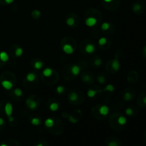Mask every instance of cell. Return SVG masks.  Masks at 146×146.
<instances>
[{
	"label": "cell",
	"instance_id": "obj_21",
	"mask_svg": "<svg viewBox=\"0 0 146 146\" xmlns=\"http://www.w3.org/2000/svg\"><path fill=\"white\" fill-rule=\"evenodd\" d=\"M9 59V56L8 54L5 51H1L0 52V60L2 62H7Z\"/></svg>",
	"mask_w": 146,
	"mask_h": 146
},
{
	"label": "cell",
	"instance_id": "obj_15",
	"mask_svg": "<svg viewBox=\"0 0 146 146\" xmlns=\"http://www.w3.org/2000/svg\"><path fill=\"white\" fill-rule=\"evenodd\" d=\"M96 46L93 44H87L85 46V51L88 54H92L95 52Z\"/></svg>",
	"mask_w": 146,
	"mask_h": 146
},
{
	"label": "cell",
	"instance_id": "obj_27",
	"mask_svg": "<svg viewBox=\"0 0 146 146\" xmlns=\"http://www.w3.org/2000/svg\"><path fill=\"white\" fill-rule=\"evenodd\" d=\"M110 27H111V24H110V23L104 22L102 24H101V28L103 31H107V30L109 29Z\"/></svg>",
	"mask_w": 146,
	"mask_h": 146
},
{
	"label": "cell",
	"instance_id": "obj_6",
	"mask_svg": "<svg viewBox=\"0 0 146 146\" xmlns=\"http://www.w3.org/2000/svg\"><path fill=\"white\" fill-rule=\"evenodd\" d=\"M26 104L28 106V108L31 110H35L37 108V103L34 100L31 98H28L26 101Z\"/></svg>",
	"mask_w": 146,
	"mask_h": 146
},
{
	"label": "cell",
	"instance_id": "obj_18",
	"mask_svg": "<svg viewBox=\"0 0 146 146\" xmlns=\"http://www.w3.org/2000/svg\"><path fill=\"white\" fill-rule=\"evenodd\" d=\"M117 123L119 126H124L127 123V118L124 115H120L117 119Z\"/></svg>",
	"mask_w": 146,
	"mask_h": 146
},
{
	"label": "cell",
	"instance_id": "obj_37",
	"mask_svg": "<svg viewBox=\"0 0 146 146\" xmlns=\"http://www.w3.org/2000/svg\"><path fill=\"white\" fill-rule=\"evenodd\" d=\"M14 93L16 96H21L23 94L22 91H21V90L19 88H15V89L14 90Z\"/></svg>",
	"mask_w": 146,
	"mask_h": 146
},
{
	"label": "cell",
	"instance_id": "obj_14",
	"mask_svg": "<svg viewBox=\"0 0 146 146\" xmlns=\"http://www.w3.org/2000/svg\"><path fill=\"white\" fill-rule=\"evenodd\" d=\"M0 146H20L19 143L15 140H11V141H7L1 143Z\"/></svg>",
	"mask_w": 146,
	"mask_h": 146
},
{
	"label": "cell",
	"instance_id": "obj_17",
	"mask_svg": "<svg viewBox=\"0 0 146 146\" xmlns=\"http://www.w3.org/2000/svg\"><path fill=\"white\" fill-rule=\"evenodd\" d=\"M1 86L6 90H11L13 87L12 83L8 80H4V81H1Z\"/></svg>",
	"mask_w": 146,
	"mask_h": 146
},
{
	"label": "cell",
	"instance_id": "obj_25",
	"mask_svg": "<svg viewBox=\"0 0 146 146\" xmlns=\"http://www.w3.org/2000/svg\"><path fill=\"white\" fill-rule=\"evenodd\" d=\"M66 24L70 27H74V24H75V19L71 17H68V18L66 19Z\"/></svg>",
	"mask_w": 146,
	"mask_h": 146
},
{
	"label": "cell",
	"instance_id": "obj_34",
	"mask_svg": "<svg viewBox=\"0 0 146 146\" xmlns=\"http://www.w3.org/2000/svg\"><path fill=\"white\" fill-rule=\"evenodd\" d=\"M34 146H48V145H47L46 141L41 140V141H38V142L36 143Z\"/></svg>",
	"mask_w": 146,
	"mask_h": 146
},
{
	"label": "cell",
	"instance_id": "obj_24",
	"mask_svg": "<svg viewBox=\"0 0 146 146\" xmlns=\"http://www.w3.org/2000/svg\"><path fill=\"white\" fill-rule=\"evenodd\" d=\"M31 125H34V126H38V125H41V120L38 118H32L30 120Z\"/></svg>",
	"mask_w": 146,
	"mask_h": 146
},
{
	"label": "cell",
	"instance_id": "obj_30",
	"mask_svg": "<svg viewBox=\"0 0 146 146\" xmlns=\"http://www.w3.org/2000/svg\"><path fill=\"white\" fill-rule=\"evenodd\" d=\"M65 88L63 86H58L56 88V93L58 94H63L64 93V91H65Z\"/></svg>",
	"mask_w": 146,
	"mask_h": 146
},
{
	"label": "cell",
	"instance_id": "obj_38",
	"mask_svg": "<svg viewBox=\"0 0 146 146\" xmlns=\"http://www.w3.org/2000/svg\"><path fill=\"white\" fill-rule=\"evenodd\" d=\"M94 64H95L96 66H100L102 64V60H101L99 57H98V58H96L95 61H94Z\"/></svg>",
	"mask_w": 146,
	"mask_h": 146
},
{
	"label": "cell",
	"instance_id": "obj_10",
	"mask_svg": "<svg viewBox=\"0 0 146 146\" xmlns=\"http://www.w3.org/2000/svg\"><path fill=\"white\" fill-rule=\"evenodd\" d=\"M99 113L103 116H106L110 112V108L108 106L106 105H102L99 108Z\"/></svg>",
	"mask_w": 146,
	"mask_h": 146
},
{
	"label": "cell",
	"instance_id": "obj_13",
	"mask_svg": "<svg viewBox=\"0 0 146 146\" xmlns=\"http://www.w3.org/2000/svg\"><path fill=\"white\" fill-rule=\"evenodd\" d=\"M81 67L77 64H74L71 67V73L72 74V75L75 76H77L81 73Z\"/></svg>",
	"mask_w": 146,
	"mask_h": 146
},
{
	"label": "cell",
	"instance_id": "obj_36",
	"mask_svg": "<svg viewBox=\"0 0 146 146\" xmlns=\"http://www.w3.org/2000/svg\"><path fill=\"white\" fill-rule=\"evenodd\" d=\"M97 81H98V82L100 84H105V82H106L105 77H104V76H102V75L98 76L97 77Z\"/></svg>",
	"mask_w": 146,
	"mask_h": 146
},
{
	"label": "cell",
	"instance_id": "obj_20",
	"mask_svg": "<svg viewBox=\"0 0 146 146\" xmlns=\"http://www.w3.org/2000/svg\"><path fill=\"white\" fill-rule=\"evenodd\" d=\"M36 75L33 72L29 73V74H27V76H26V79H27V81H29V82H34L36 80Z\"/></svg>",
	"mask_w": 146,
	"mask_h": 146
},
{
	"label": "cell",
	"instance_id": "obj_11",
	"mask_svg": "<svg viewBox=\"0 0 146 146\" xmlns=\"http://www.w3.org/2000/svg\"><path fill=\"white\" fill-rule=\"evenodd\" d=\"M62 50L65 54H68V55H71V54H72L74 51L73 47L68 44H64L62 46Z\"/></svg>",
	"mask_w": 146,
	"mask_h": 146
},
{
	"label": "cell",
	"instance_id": "obj_19",
	"mask_svg": "<svg viewBox=\"0 0 146 146\" xmlns=\"http://www.w3.org/2000/svg\"><path fill=\"white\" fill-rule=\"evenodd\" d=\"M43 76L46 78H48V77H51V76L54 74V71L51 68H46L43 70Z\"/></svg>",
	"mask_w": 146,
	"mask_h": 146
},
{
	"label": "cell",
	"instance_id": "obj_39",
	"mask_svg": "<svg viewBox=\"0 0 146 146\" xmlns=\"http://www.w3.org/2000/svg\"><path fill=\"white\" fill-rule=\"evenodd\" d=\"M142 54H143V57H145V58H146V44L144 46L143 48Z\"/></svg>",
	"mask_w": 146,
	"mask_h": 146
},
{
	"label": "cell",
	"instance_id": "obj_44",
	"mask_svg": "<svg viewBox=\"0 0 146 146\" xmlns=\"http://www.w3.org/2000/svg\"><path fill=\"white\" fill-rule=\"evenodd\" d=\"M144 141L146 143V132L145 133V134H144Z\"/></svg>",
	"mask_w": 146,
	"mask_h": 146
},
{
	"label": "cell",
	"instance_id": "obj_43",
	"mask_svg": "<svg viewBox=\"0 0 146 146\" xmlns=\"http://www.w3.org/2000/svg\"><path fill=\"white\" fill-rule=\"evenodd\" d=\"M104 1H105V2H106V3H110V2H111L113 0H104Z\"/></svg>",
	"mask_w": 146,
	"mask_h": 146
},
{
	"label": "cell",
	"instance_id": "obj_1",
	"mask_svg": "<svg viewBox=\"0 0 146 146\" xmlns=\"http://www.w3.org/2000/svg\"><path fill=\"white\" fill-rule=\"evenodd\" d=\"M132 10L135 14H141L145 11V6L142 1H137L133 4Z\"/></svg>",
	"mask_w": 146,
	"mask_h": 146
},
{
	"label": "cell",
	"instance_id": "obj_4",
	"mask_svg": "<svg viewBox=\"0 0 146 146\" xmlns=\"http://www.w3.org/2000/svg\"><path fill=\"white\" fill-rule=\"evenodd\" d=\"M134 97H135V92H134L132 89H131L130 91L129 90H127V91L124 93L123 98V100H125V101L129 102V101H131L132 100H133Z\"/></svg>",
	"mask_w": 146,
	"mask_h": 146
},
{
	"label": "cell",
	"instance_id": "obj_26",
	"mask_svg": "<svg viewBox=\"0 0 146 146\" xmlns=\"http://www.w3.org/2000/svg\"><path fill=\"white\" fill-rule=\"evenodd\" d=\"M44 66V63L41 61H35V63L34 64V68L37 70H40L43 68Z\"/></svg>",
	"mask_w": 146,
	"mask_h": 146
},
{
	"label": "cell",
	"instance_id": "obj_31",
	"mask_svg": "<svg viewBox=\"0 0 146 146\" xmlns=\"http://www.w3.org/2000/svg\"><path fill=\"white\" fill-rule=\"evenodd\" d=\"M31 15H32V17H34V18L38 19L41 17V12H40V11H38V10L35 9L31 12Z\"/></svg>",
	"mask_w": 146,
	"mask_h": 146
},
{
	"label": "cell",
	"instance_id": "obj_40",
	"mask_svg": "<svg viewBox=\"0 0 146 146\" xmlns=\"http://www.w3.org/2000/svg\"><path fill=\"white\" fill-rule=\"evenodd\" d=\"M89 80H90V77L88 76H87V75L84 76V81H86H86H88Z\"/></svg>",
	"mask_w": 146,
	"mask_h": 146
},
{
	"label": "cell",
	"instance_id": "obj_9",
	"mask_svg": "<svg viewBox=\"0 0 146 146\" xmlns=\"http://www.w3.org/2000/svg\"><path fill=\"white\" fill-rule=\"evenodd\" d=\"M111 67H112L113 70L115 72H117L120 70L121 68V63H120L118 58H115L113 60L112 64H111Z\"/></svg>",
	"mask_w": 146,
	"mask_h": 146
},
{
	"label": "cell",
	"instance_id": "obj_8",
	"mask_svg": "<svg viewBox=\"0 0 146 146\" xmlns=\"http://www.w3.org/2000/svg\"><path fill=\"white\" fill-rule=\"evenodd\" d=\"M44 125H45L47 129H52L54 125H55V121L51 118H46L44 121Z\"/></svg>",
	"mask_w": 146,
	"mask_h": 146
},
{
	"label": "cell",
	"instance_id": "obj_32",
	"mask_svg": "<svg viewBox=\"0 0 146 146\" xmlns=\"http://www.w3.org/2000/svg\"><path fill=\"white\" fill-rule=\"evenodd\" d=\"M104 91H109V92H113V91H115V87L112 85V84H108L104 88Z\"/></svg>",
	"mask_w": 146,
	"mask_h": 146
},
{
	"label": "cell",
	"instance_id": "obj_35",
	"mask_svg": "<svg viewBox=\"0 0 146 146\" xmlns=\"http://www.w3.org/2000/svg\"><path fill=\"white\" fill-rule=\"evenodd\" d=\"M107 43V38L106 37H101V38L98 39V44L100 46H104Z\"/></svg>",
	"mask_w": 146,
	"mask_h": 146
},
{
	"label": "cell",
	"instance_id": "obj_5",
	"mask_svg": "<svg viewBox=\"0 0 146 146\" xmlns=\"http://www.w3.org/2000/svg\"><path fill=\"white\" fill-rule=\"evenodd\" d=\"M138 79V74L135 71L129 72L128 76V80L131 83H135Z\"/></svg>",
	"mask_w": 146,
	"mask_h": 146
},
{
	"label": "cell",
	"instance_id": "obj_29",
	"mask_svg": "<svg viewBox=\"0 0 146 146\" xmlns=\"http://www.w3.org/2000/svg\"><path fill=\"white\" fill-rule=\"evenodd\" d=\"M98 91H95V90H93V89H89L87 92V95L89 98H94V96H96V94L98 93Z\"/></svg>",
	"mask_w": 146,
	"mask_h": 146
},
{
	"label": "cell",
	"instance_id": "obj_23",
	"mask_svg": "<svg viewBox=\"0 0 146 146\" xmlns=\"http://www.w3.org/2000/svg\"><path fill=\"white\" fill-rule=\"evenodd\" d=\"M59 109V105L57 102H53L50 104L49 110L52 112H56Z\"/></svg>",
	"mask_w": 146,
	"mask_h": 146
},
{
	"label": "cell",
	"instance_id": "obj_7",
	"mask_svg": "<svg viewBox=\"0 0 146 146\" xmlns=\"http://www.w3.org/2000/svg\"><path fill=\"white\" fill-rule=\"evenodd\" d=\"M138 104L141 107H146V92H143L140 95L138 100Z\"/></svg>",
	"mask_w": 146,
	"mask_h": 146
},
{
	"label": "cell",
	"instance_id": "obj_42",
	"mask_svg": "<svg viewBox=\"0 0 146 146\" xmlns=\"http://www.w3.org/2000/svg\"><path fill=\"white\" fill-rule=\"evenodd\" d=\"M4 124V121L2 118H0V126L3 125Z\"/></svg>",
	"mask_w": 146,
	"mask_h": 146
},
{
	"label": "cell",
	"instance_id": "obj_33",
	"mask_svg": "<svg viewBox=\"0 0 146 146\" xmlns=\"http://www.w3.org/2000/svg\"><path fill=\"white\" fill-rule=\"evenodd\" d=\"M68 121H70V122L72 123H74V124L78 122V118H75V117H74V115H68Z\"/></svg>",
	"mask_w": 146,
	"mask_h": 146
},
{
	"label": "cell",
	"instance_id": "obj_2",
	"mask_svg": "<svg viewBox=\"0 0 146 146\" xmlns=\"http://www.w3.org/2000/svg\"><path fill=\"white\" fill-rule=\"evenodd\" d=\"M4 111H5V113L7 115V116L8 117L9 121L10 123H12L14 121V118L12 117V112H13V106L12 104L10 102H7L6 104L5 107H4Z\"/></svg>",
	"mask_w": 146,
	"mask_h": 146
},
{
	"label": "cell",
	"instance_id": "obj_22",
	"mask_svg": "<svg viewBox=\"0 0 146 146\" xmlns=\"http://www.w3.org/2000/svg\"><path fill=\"white\" fill-rule=\"evenodd\" d=\"M68 100L71 102H75L78 100V94L75 91H71L68 95Z\"/></svg>",
	"mask_w": 146,
	"mask_h": 146
},
{
	"label": "cell",
	"instance_id": "obj_16",
	"mask_svg": "<svg viewBox=\"0 0 146 146\" xmlns=\"http://www.w3.org/2000/svg\"><path fill=\"white\" fill-rule=\"evenodd\" d=\"M125 113L128 116H134L135 115H136L137 110L133 107H128L125 109Z\"/></svg>",
	"mask_w": 146,
	"mask_h": 146
},
{
	"label": "cell",
	"instance_id": "obj_3",
	"mask_svg": "<svg viewBox=\"0 0 146 146\" xmlns=\"http://www.w3.org/2000/svg\"><path fill=\"white\" fill-rule=\"evenodd\" d=\"M106 146H122L121 141L119 139L114 137L107 138L106 141Z\"/></svg>",
	"mask_w": 146,
	"mask_h": 146
},
{
	"label": "cell",
	"instance_id": "obj_41",
	"mask_svg": "<svg viewBox=\"0 0 146 146\" xmlns=\"http://www.w3.org/2000/svg\"><path fill=\"white\" fill-rule=\"evenodd\" d=\"M4 1H5L6 4H12L13 2H14V0H4Z\"/></svg>",
	"mask_w": 146,
	"mask_h": 146
},
{
	"label": "cell",
	"instance_id": "obj_12",
	"mask_svg": "<svg viewBox=\"0 0 146 146\" xmlns=\"http://www.w3.org/2000/svg\"><path fill=\"white\" fill-rule=\"evenodd\" d=\"M96 23H97L96 19L94 18V17H88V18H87L85 21L86 25L88 27H94V26L96 24Z\"/></svg>",
	"mask_w": 146,
	"mask_h": 146
},
{
	"label": "cell",
	"instance_id": "obj_28",
	"mask_svg": "<svg viewBox=\"0 0 146 146\" xmlns=\"http://www.w3.org/2000/svg\"><path fill=\"white\" fill-rule=\"evenodd\" d=\"M23 53H24V50H23V48L21 47H18L15 50V55L17 57H21L23 55Z\"/></svg>",
	"mask_w": 146,
	"mask_h": 146
}]
</instances>
